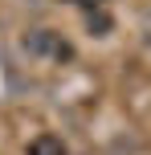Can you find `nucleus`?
Here are the masks:
<instances>
[{"label":"nucleus","instance_id":"nucleus-3","mask_svg":"<svg viewBox=\"0 0 151 155\" xmlns=\"http://www.w3.org/2000/svg\"><path fill=\"white\" fill-rule=\"evenodd\" d=\"M86 29L94 33V37H102V33L110 29V16H106L102 8H90V12H86Z\"/></svg>","mask_w":151,"mask_h":155},{"label":"nucleus","instance_id":"nucleus-1","mask_svg":"<svg viewBox=\"0 0 151 155\" xmlns=\"http://www.w3.org/2000/svg\"><path fill=\"white\" fill-rule=\"evenodd\" d=\"M25 49H29V53H49V57H57V61H70V57H74L70 41H61L57 33H49V29H33L29 37H25Z\"/></svg>","mask_w":151,"mask_h":155},{"label":"nucleus","instance_id":"nucleus-2","mask_svg":"<svg viewBox=\"0 0 151 155\" xmlns=\"http://www.w3.org/2000/svg\"><path fill=\"white\" fill-rule=\"evenodd\" d=\"M29 155H70V151H65V143L57 135H37L29 143Z\"/></svg>","mask_w":151,"mask_h":155},{"label":"nucleus","instance_id":"nucleus-4","mask_svg":"<svg viewBox=\"0 0 151 155\" xmlns=\"http://www.w3.org/2000/svg\"><path fill=\"white\" fill-rule=\"evenodd\" d=\"M70 4H82V8H102V0H70Z\"/></svg>","mask_w":151,"mask_h":155}]
</instances>
